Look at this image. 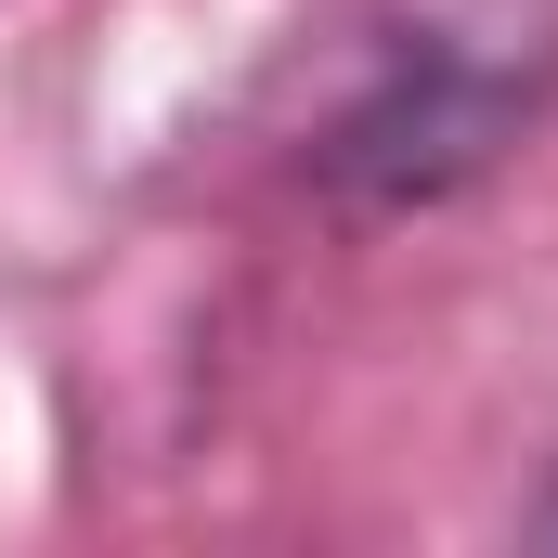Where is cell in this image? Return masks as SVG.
I'll return each mask as SVG.
<instances>
[{
  "label": "cell",
  "mask_w": 558,
  "mask_h": 558,
  "mask_svg": "<svg viewBox=\"0 0 558 558\" xmlns=\"http://www.w3.org/2000/svg\"><path fill=\"white\" fill-rule=\"evenodd\" d=\"M533 105H546V65H507L468 26H390L377 65L351 78V105L312 131V182L364 221L441 208L533 131Z\"/></svg>",
  "instance_id": "6da1fadb"
},
{
  "label": "cell",
  "mask_w": 558,
  "mask_h": 558,
  "mask_svg": "<svg viewBox=\"0 0 558 558\" xmlns=\"http://www.w3.org/2000/svg\"><path fill=\"white\" fill-rule=\"evenodd\" d=\"M520 546H546V558H558V468H546V494L520 507Z\"/></svg>",
  "instance_id": "7a4b0ae2"
}]
</instances>
